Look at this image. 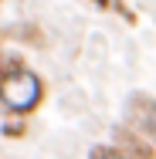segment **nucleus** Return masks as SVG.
<instances>
[{
    "label": "nucleus",
    "mask_w": 156,
    "mask_h": 159,
    "mask_svg": "<svg viewBox=\"0 0 156 159\" xmlns=\"http://www.w3.org/2000/svg\"><path fill=\"white\" fill-rule=\"evenodd\" d=\"M44 102V78L24 68V64H14V68H3L0 71V108L14 119H24L41 108Z\"/></svg>",
    "instance_id": "obj_1"
},
{
    "label": "nucleus",
    "mask_w": 156,
    "mask_h": 159,
    "mask_svg": "<svg viewBox=\"0 0 156 159\" xmlns=\"http://www.w3.org/2000/svg\"><path fill=\"white\" fill-rule=\"evenodd\" d=\"M136 105H139V115H136L132 122H136V129L143 132V139L156 149V102L153 98H139Z\"/></svg>",
    "instance_id": "obj_2"
},
{
    "label": "nucleus",
    "mask_w": 156,
    "mask_h": 159,
    "mask_svg": "<svg viewBox=\"0 0 156 159\" xmlns=\"http://www.w3.org/2000/svg\"><path fill=\"white\" fill-rule=\"evenodd\" d=\"M88 159H136V156L129 149H122V146H95L88 152Z\"/></svg>",
    "instance_id": "obj_3"
},
{
    "label": "nucleus",
    "mask_w": 156,
    "mask_h": 159,
    "mask_svg": "<svg viewBox=\"0 0 156 159\" xmlns=\"http://www.w3.org/2000/svg\"><path fill=\"white\" fill-rule=\"evenodd\" d=\"M95 7H109V3H112V0H92Z\"/></svg>",
    "instance_id": "obj_4"
}]
</instances>
